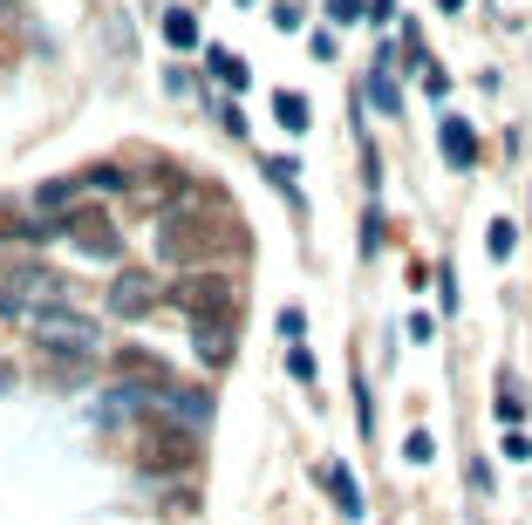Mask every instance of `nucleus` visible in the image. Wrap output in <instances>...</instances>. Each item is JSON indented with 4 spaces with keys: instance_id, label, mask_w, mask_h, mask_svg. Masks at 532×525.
Here are the masks:
<instances>
[{
    "instance_id": "obj_4",
    "label": "nucleus",
    "mask_w": 532,
    "mask_h": 525,
    "mask_svg": "<svg viewBox=\"0 0 532 525\" xmlns=\"http://www.w3.org/2000/svg\"><path fill=\"white\" fill-rule=\"evenodd\" d=\"M62 232L76 239L89 260H116V253H123V239H116V219L103 212V205H89V198H82L76 212H62Z\"/></svg>"
},
{
    "instance_id": "obj_11",
    "label": "nucleus",
    "mask_w": 532,
    "mask_h": 525,
    "mask_svg": "<svg viewBox=\"0 0 532 525\" xmlns=\"http://www.w3.org/2000/svg\"><path fill=\"white\" fill-rule=\"evenodd\" d=\"M205 69L219 75V82H226V89H246V82H253V75H246V62H239V55H232V48H205Z\"/></svg>"
},
{
    "instance_id": "obj_18",
    "label": "nucleus",
    "mask_w": 532,
    "mask_h": 525,
    "mask_svg": "<svg viewBox=\"0 0 532 525\" xmlns=\"http://www.w3.org/2000/svg\"><path fill=\"white\" fill-rule=\"evenodd\" d=\"M280 335H287V341L307 335V314H301V307H287V314H280Z\"/></svg>"
},
{
    "instance_id": "obj_15",
    "label": "nucleus",
    "mask_w": 532,
    "mask_h": 525,
    "mask_svg": "<svg viewBox=\"0 0 532 525\" xmlns=\"http://www.w3.org/2000/svg\"><path fill=\"white\" fill-rule=\"evenodd\" d=\"M82 185H89V191H123V185H130V171H116V164H96V171H82Z\"/></svg>"
},
{
    "instance_id": "obj_6",
    "label": "nucleus",
    "mask_w": 532,
    "mask_h": 525,
    "mask_svg": "<svg viewBox=\"0 0 532 525\" xmlns=\"http://www.w3.org/2000/svg\"><path fill=\"white\" fill-rule=\"evenodd\" d=\"M157 307V287H151V273H137V266H123L110 280V314L116 321H144Z\"/></svg>"
},
{
    "instance_id": "obj_7",
    "label": "nucleus",
    "mask_w": 532,
    "mask_h": 525,
    "mask_svg": "<svg viewBox=\"0 0 532 525\" xmlns=\"http://www.w3.org/2000/svg\"><path fill=\"white\" fill-rule=\"evenodd\" d=\"M437 130H444V164H451V171H471V164H478V137H471V123H464V116H444Z\"/></svg>"
},
{
    "instance_id": "obj_16",
    "label": "nucleus",
    "mask_w": 532,
    "mask_h": 525,
    "mask_svg": "<svg viewBox=\"0 0 532 525\" xmlns=\"http://www.w3.org/2000/svg\"><path fill=\"white\" fill-rule=\"evenodd\" d=\"M403 457H410V464H430V457H437V444H430V430H410V444H403Z\"/></svg>"
},
{
    "instance_id": "obj_13",
    "label": "nucleus",
    "mask_w": 532,
    "mask_h": 525,
    "mask_svg": "<svg viewBox=\"0 0 532 525\" xmlns=\"http://www.w3.org/2000/svg\"><path fill=\"white\" fill-rule=\"evenodd\" d=\"M273 116H280V130H294V137H301V130H307V96L280 89V96H273Z\"/></svg>"
},
{
    "instance_id": "obj_3",
    "label": "nucleus",
    "mask_w": 532,
    "mask_h": 525,
    "mask_svg": "<svg viewBox=\"0 0 532 525\" xmlns=\"http://www.w3.org/2000/svg\"><path fill=\"white\" fill-rule=\"evenodd\" d=\"M164 300H171L185 321H226L232 307H239V287H232V273H219V266H185V273L164 287Z\"/></svg>"
},
{
    "instance_id": "obj_21",
    "label": "nucleus",
    "mask_w": 532,
    "mask_h": 525,
    "mask_svg": "<svg viewBox=\"0 0 532 525\" xmlns=\"http://www.w3.org/2000/svg\"><path fill=\"white\" fill-rule=\"evenodd\" d=\"M287 362H294V375H301V382H314V355H307L301 341H294V355H287Z\"/></svg>"
},
{
    "instance_id": "obj_2",
    "label": "nucleus",
    "mask_w": 532,
    "mask_h": 525,
    "mask_svg": "<svg viewBox=\"0 0 532 525\" xmlns=\"http://www.w3.org/2000/svg\"><path fill=\"white\" fill-rule=\"evenodd\" d=\"M21 328H28L41 348H55V355H96V348H103V328H96L82 307H69V300H35Z\"/></svg>"
},
{
    "instance_id": "obj_17",
    "label": "nucleus",
    "mask_w": 532,
    "mask_h": 525,
    "mask_svg": "<svg viewBox=\"0 0 532 525\" xmlns=\"http://www.w3.org/2000/svg\"><path fill=\"white\" fill-rule=\"evenodd\" d=\"M369 96H376V110L396 116V89H389V75H382V69H376V82H369Z\"/></svg>"
},
{
    "instance_id": "obj_9",
    "label": "nucleus",
    "mask_w": 532,
    "mask_h": 525,
    "mask_svg": "<svg viewBox=\"0 0 532 525\" xmlns=\"http://www.w3.org/2000/svg\"><path fill=\"white\" fill-rule=\"evenodd\" d=\"M198 355H205V369H226V362H232L226 321H198Z\"/></svg>"
},
{
    "instance_id": "obj_8",
    "label": "nucleus",
    "mask_w": 532,
    "mask_h": 525,
    "mask_svg": "<svg viewBox=\"0 0 532 525\" xmlns=\"http://www.w3.org/2000/svg\"><path fill=\"white\" fill-rule=\"evenodd\" d=\"M82 191H89L82 178H48V185L35 191V212H41V219H62V212H76V205H82Z\"/></svg>"
},
{
    "instance_id": "obj_1",
    "label": "nucleus",
    "mask_w": 532,
    "mask_h": 525,
    "mask_svg": "<svg viewBox=\"0 0 532 525\" xmlns=\"http://www.w3.org/2000/svg\"><path fill=\"white\" fill-rule=\"evenodd\" d=\"M226 246H239V225L226 219H198V205H185V212H171V219L157 225V260L164 266H178L185 273L191 260H205V253H226Z\"/></svg>"
},
{
    "instance_id": "obj_14",
    "label": "nucleus",
    "mask_w": 532,
    "mask_h": 525,
    "mask_svg": "<svg viewBox=\"0 0 532 525\" xmlns=\"http://www.w3.org/2000/svg\"><path fill=\"white\" fill-rule=\"evenodd\" d=\"M485 253H492V260H512V253H519V232H512V219H492V232H485Z\"/></svg>"
},
{
    "instance_id": "obj_5",
    "label": "nucleus",
    "mask_w": 532,
    "mask_h": 525,
    "mask_svg": "<svg viewBox=\"0 0 532 525\" xmlns=\"http://www.w3.org/2000/svg\"><path fill=\"white\" fill-rule=\"evenodd\" d=\"M137 464H144V471H185L191 437L185 430H164V423H144V430H137Z\"/></svg>"
},
{
    "instance_id": "obj_12",
    "label": "nucleus",
    "mask_w": 532,
    "mask_h": 525,
    "mask_svg": "<svg viewBox=\"0 0 532 525\" xmlns=\"http://www.w3.org/2000/svg\"><path fill=\"white\" fill-rule=\"evenodd\" d=\"M328 491H335L342 519H362V491H355V478H348V464H328Z\"/></svg>"
},
{
    "instance_id": "obj_22",
    "label": "nucleus",
    "mask_w": 532,
    "mask_h": 525,
    "mask_svg": "<svg viewBox=\"0 0 532 525\" xmlns=\"http://www.w3.org/2000/svg\"><path fill=\"white\" fill-rule=\"evenodd\" d=\"M328 14H335V21H355V14H362V0H328Z\"/></svg>"
},
{
    "instance_id": "obj_23",
    "label": "nucleus",
    "mask_w": 532,
    "mask_h": 525,
    "mask_svg": "<svg viewBox=\"0 0 532 525\" xmlns=\"http://www.w3.org/2000/svg\"><path fill=\"white\" fill-rule=\"evenodd\" d=\"M437 7H444V14H457V7H464V0H437Z\"/></svg>"
},
{
    "instance_id": "obj_19",
    "label": "nucleus",
    "mask_w": 532,
    "mask_h": 525,
    "mask_svg": "<svg viewBox=\"0 0 532 525\" xmlns=\"http://www.w3.org/2000/svg\"><path fill=\"white\" fill-rule=\"evenodd\" d=\"M505 457H512V464H526V457H532V437H526V430H512V437H505Z\"/></svg>"
},
{
    "instance_id": "obj_20",
    "label": "nucleus",
    "mask_w": 532,
    "mask_h": 525,
    "mask_svg": "<svg viewBox=\"0 0 532 525\" xmlns=\"http://www.w3.org/2000/svg\"><path fill=\"white\" fill-rule=\"evenodd\" d=\"M519 416H526V403H519V396L505 389V396H498V423H519Z\"/></svg>"
},
{
    "instance_id": "obj_10",
    "label": "nucleus",
    "mask_w": 532,
    "mask_h": 525,
    "mask_svg": "<svg viewBox=\"0 0 532 525\" xmlns=\"http://www.w3.org/2000/svg\"><path fill=\"white\" fill-rule=\"evenodd\" d=\"M164 41L171 48H198V7H171L164 14Z\"/></svg>"
}]
</instances>
